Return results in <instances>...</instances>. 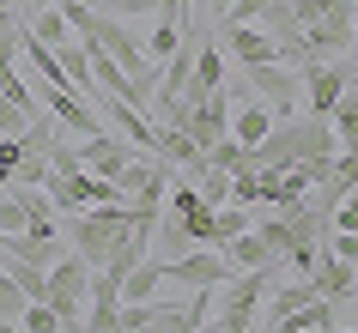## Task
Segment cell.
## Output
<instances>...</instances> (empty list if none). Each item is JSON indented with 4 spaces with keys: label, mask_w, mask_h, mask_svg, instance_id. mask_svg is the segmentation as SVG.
Here are the masks:
<instances>
[{
    "label": "cell",
    "mask_w": 358,
    "mask_h": 333,
    "mask_svg": "<svg viewBox=\"0 0 358 333\" xmlns=\"http://www.w3.org/2000/svg\"><path fill=\"white\" fill-rule=\"evenodd\" d=\"M164 279L170 285H189V291H225L231 260L219 255V249H189V255L164 260Z\"/></svg>",
    "instance_id": "4"
},
{
    "label": "cell",
    "mask_w": 358,
    "mask_h": 333,
    "mask_svg": "<svg viewBox=\"0 0 358 333\" xmlns=\"http://www.w3.org/2000/svg\"><path fill=\"white\" fill-rule=\"evenodd\" d=\"M243 91L255 97V103H267L273 121H285V115H298V103H303V73H292V67H280V61L243 67Z\"/></svg>",
    "instance_id": "3"
},
{
    "label": "cell",
    "mask_w": 358,
    "mask_h": 333,
    "mask_svg": "<svg viewBox=\"0 0 358 333\" xmlns=\"http://www.w3.org/2000/svg\"><path fill=\"white\" fill-rule=\"evenodd\" d=\"M352 13H358V0H340L334 13H322L316 24H303V43H310V55H340V49H346V43H352Z\"/></svg>",
    "instance_id": "7"
},
{
    "label": "cell",
    "mask_w": 358,
    "mask_h": 333,
    "mask_svg": "<svg viewBox=\"0 0 358 333\" xmlns=\"http://www.w3.org/2000/svg\"><path fill=\"white\" fill-rule=\"evenodd\" d=\"M110 19H140V13H158V0H103Z\"/></svg>",
    "instance_id": "30"
},
{
    "label": "cell",
    "mask_w": 358,
    "mask_h": 333,
    "mask_svg": "<svg viewBox=\"0 0 358 333\" xmlns=\"http://www.w3.org/2000/svg\"><path fill=\"white\" fill-rule=\"evenodd\" d=\"M158 285H164V260L146 255L128 279H122V303H152V297H158Z\"/></svg>",
    "instance_id": "16"
},
{
    "label": "cell",
    "mask_w": 358,
    "mask_h": 333,
    "mask_svg": "<svg viewBox=\"0 0 358 333\" xmlns=\"http://www.w3.org/2000/svg\"><path fill=\"white\" fill-rule=\"evenodd\" d=\"M152 158H158V164H170V170H189V176L207 164V151L194 146L182 128H158V146H152Z\"/></svg>",
    "instance_id": "13"
},
{
    "label": "cell",
    "mask_w": 358,
    "mask_h": 333,
    "mask_svg": "<svg viewBox=\"0 0 358 333\" xmlns=\"http://www.w3.org/2000/svg\"><path fill=\"white\" fill-rule=\"evenodd\" d=\"M176 49H182V31L158 19V24H152V37H146V61H152V67H164V61L176 55Z\"/></svg>",
    "instance_id": "22"
},
{
    "label": "cell",
    "mask_w": 358,
    "mask_h": 333,
    "mask_svg": "<svg viewBox=\"0 0 358 333\" xmlns=\"http://www.w3.org/2000/svg\"><path fill=\"white\" fill-rule=\"evenodd\" d=\"M231 206H262V176L255 170H237L231 176Z\"/></svg>",
    "instance_id": "27"
},
{
    "label": "cell",
    "mask_w": 358,
    "mask_h": 333,
    "mask_svg": "<svg viewBox=\"0 0 358 333\" xmlns=\"http://www.w3.org/2000/svg\"><path fill=\"white\" fill-rule=\"evenodd\" d=\"M19 327L24 333H67V327H61V315L49 309V303H24V309H19Z\"/></svg>",
    "instance_id": "24"
},
{
    "label": "cell",
    "mask_w": 358,
    "mask_h": 333,
    "mask_svg": "<svg viewBox=\"0 0 358 333\" xmlns=\"http://www.w3.org/2000/svg\"><path fill=\"white\" fill-rule=\"evenodd\" d=\"M225 85V49H213V24H207V37H194V79H189V91H219Z\"/></svg>",
    "instance_id": "12"
},
{
    "label": "cell",
    "mask_w": 358,
    "mask_h": 333,
    "mask_svg": "<svg viewBox=\"0 0 358 333\" xmlns=\"http://www.w3.org/2000/svg\"><path fill=\"white\" fill-rule=\"evenodd\" d=\"M346 85H352V67L346 61H316V67H303V103H310V115H328L346 97Z\"/></svg>",
    "instance_id": "6"
},
{
    "label": "cell",
    "mask_w": 358,
    "mask_h": 333,
    "mask_svg": "<svg viewBox=\"0 0 358 333\" xmlns=\"http://www.w3.org/2000/svg\"><path fill=\"white\" fill-rule=\"evenodd\" d=\"M24 31H31L37 43H49V49H61L73 24H67V13H61V6H43V13H31V19H24Z\"/></svg>",
    "instance_id": "19"
},
{
    "label": "cell",
    "mask_w": 358,
    "mask_h": 333,
    "mask_svg": "<svg viewBox=\"0 0 358 333\" xmlns=\"http://www.w3.org/2000/svg\"><path fill=\"white\" fill-rule=\"evenodd\" d=\"M213 31H219V49H231V55H237V67H267V61H280V43L267 37L262 24H213Z\"/></svg>",
    "instance_id": "5"
},
{
    "label": "cell",
    "mask_w": 358,
    "mask_h": 333,
    "mask_svg": "<svg viewBox=\"0 0 358 333\" xmlns=\"http://www.w3.org/2000/svg\"><path fill=\"white\" fill-rule=\"evenodd\" d=\"M6 182L13 188H43L49 182V158H19V164L6 170Z\"/></svg>",
    "instance_id": "25"
},
{
    "label": "cell",
    "mask_w": 358,
    "mask_h": 333,
    "mask_svg": "<svg viewBox=\"0 0 358 333\" xmlns=\"http://www.w3.org/2000/svg\"><path fill=\"white\" fill-rule=\"evenodd\" d=\"M0 267L19 279V291L31 297V303H43V297H49V267H31V260H0Z\"/></svg>",
    "instance_id": "21"
},
{
    "label": "cell",
    "mask_w": 358,
    "mask_h": 333,
    "mask_svg": "<svg viewBox=\"0 0 358 333\" xmlns=\"http://www.w3.org/2000/svg\"><path fill=\"white\" fill-rule=\"evenodd\" d=\"M61 219H67L73 255L97 273V267L115 255V242L134 230V200H103V206H85V212H61Z\"/></svg>",
    "instance_id": "1"
},
{
    "label": "cell",
    "mask_w": 358,
    "mask_h": 333,
    "mask_svg": "<svg viewBox=\"0 0 358 333\" xmlns=\"http://www.w3.org/2000/svg\"><path fill=\"white\" fill-rule=\"evenodd\" d=\"M207 164L231 170V176H237V170H255V164H249V146H237V140H231V133H225V140H219V146L207 151Z\"/></svg>",
    "instance_id": "23"
},
{
    "label": "cell",
    "mask_w": 358,
    "mask_h": 333,
    "mask_svg": "<svg viewBox=\"0 0 358 333\" xmlns=\"http://www.w3.org/2000/svg\"><path fill=\"white\" fill-rule=\"evenodd\" d=\"M85 291H92V267L73 255V249H61V260L49 267V309L61 315V327L67 333H85Z\"/></svg>",
    "instance_id": "2"
},
{
    "label": "cell",
    "mask_w": 358,
    "mask_h": 333,
    "mask_svg": "<svg viewBox=\"0 0 358 333\" xmlns=\"http://www.w3.org/2000/svg\"><path fill=\"white\" fill-rule=\"evenodd\" d=\"M24 303H31V297L19 291V279L0 267V321H19V309H24Z\"/></svg>",
    "instance_id": "26"
},
{
    "label": "cell",
    "mask_w": 358,
    "mask_h": 333,
    "mask_svg": "<svg viewBox=\"0 0 358 333\" xmlns=\"http://www.w3.org/2000/svg\"><path fill=\"white\" fill-rule=\"evenodd\" d=\"M328 128H334L340 151H358V79L346 85V97H340L334 110H328Z\"/></svg>",
    "instance_id": "17"
},
{
    "label": "cell",
    "mask_w": 358,
    "mask_h": 333,
    "mask_svg": "<svg viewBox=\"0 0 358 333\" xmlns=\"http://www.w3.org/2000/svg\"><path fill=\"white\" fill-rule=\"evenodd\" d=\"M24 128H31V115H24L13 97H0V140H19Z\"/></svg>",
    "instance_id": "28"
},
{
    "label": "cell",
    "mask_w": 358,
    "mask_h": 333,
    "mask_svg": "<svg viewBox=\"0 0 358 333\" xmlns=\"http://www.w3.org/2000/svg\"><path fill=\"white\" fill-rule=\"evenodd\" d=\"M0 230H6V237H19V230H24V200H19V194H0Z\"/></svg>",
    "instance_id": "29"
},
{
    "label": "cell",
    "mask_w": 358,
    "mask_h": 333,
    "mask_svg": "<svg viewBox=\"0 0 358 333\" xmlns=\"http://www.w3.org/2000/svg\"><path fill=\"white\" fill-rule=\"evenodd\" d=\"M249 224H255V206H219V212H213V242L207 249H225L231 237H243Z\"/></svg>",
    "instance_id": "18"
},
{
    "label": "cell",
    "mask_w": 358,
    "mask_h": 333,
    "mask_svg": "<svg viewBox=\"0 0 358 333\" xmlns=\"http://www.w3.org/2000/svg\"><path fill=\"white\" fill-rule=\"evenodd\" d=\"M219 255H225L231 267H237V273H249V267H273V260H280V255H273V249H267L262 237H255V224H249L243 237H231L225 249H219Z\"/></svg>",
    "instance_id": "15"
},
{
    "label": "cell",
    "mask_w": 358,
    "mask_h": 333,
    "mask_svg": "<svg viewBox=\"0 0 358 333\" xmlns=\"http://www.w3.org/2000/svg\"><path fill=\"white\" fill-rule=\"evenodd\" d=\"M267 133H273V110H267V103H255V97L231 103V140H237V146H262Z\"/></svg>",
    "instance_id": "11"
},
{
    "label": "cell",
    "mask_w": 358,
    "mask_h": 333,
    "mask_svg": "<svg viewBox=\"0 0 358 333\" xmlns=\"http://www.w3.org/2000/svg\"><path fill=\"white\" fill-rule=\"evenodd\" d=\"M303 279H310V291L328 297V303H346V297H358V267H352V260H334L328 249L316 255V267H310Z\"/></svg>",
    "instance_id": "8"
},
{
    "label": "cell",
    "mask_w": 358,
    "mask_h": 333,
    "mask_svg": "<svg viewBox=\"0 0 358 333\" xmlns=\"http://www.w3.org/2000/svg\"><path fill=\"white\" fill-rule=\"evenodd\" d=\"M0 249H6V230H0Z\"/></svg>",
    "instance_id": "39"
},
{
    "label": "cell",
    "mask_w": 358,
    "mask_h": 333,
    "mask_svg": "<svg viewBox=\"0 0 358 333\" xmlns=\"http://www.w3.org/2000/svg\"><path fill=\"white\" fill-rule=\"evenodd\" d=\"M201 333H255V327H249V315H219V321L201 327Z\"/></svg>",
    "instance_id": "32"
},
{
    "label": "cell",
    "mask_w": 358,
    "mask_h": 333,
    "mask_svg": "<svg viewBox=\"0 0 358 333\" xmlns=\"http://www.w3.org/2000/svg\"><path fill=\"white\" fill-rule=\"evenodd\" d=\"M19 6H13V0H0V37H13V31H19Z\"/></svg>",
    "instance_id": "33"
},
{
    "label": "cell",
    "mask_w": 358,
    "mask_h": 333,
    "mask_svg": "<svg viewBox=\"0 0 358 333\" xmlns=\"http://www.w3.org/2000/svg\"><path fill=\"white\" fill-rule=\"evenodd\" d=\"M346 49H352V55H358V24H352V43H346Z\"/></svg>",
    "instance_id": "37"
},
{
    "label": "cell",
    "mask_w": 358,
    "mask_h": 333,
    "mask_svg": "<svg viewBox=\"0 0 358 333\" xmlns=\"http://www.w3.org/2000/svg\"><path fill=\"white\" fill-rule=\"evenodd\" d=\"M322 333H358V327H322Z\"/></svg>",
    "instance_id": "38"
},
{
    "label": "cell",
    "mask_w": 358,
    "mask_h": 333,
    "mask_svg": "<svg viewBox=\"0 0 358 333\" xmlns=\"http://www.w3.org/2000/svg\"><path fill=\"white\" fill-rule=\"evenodd\" d=\"M0 333H24V327H19V321H0Z\"/></svg>",
    "instance_id": "36"
},
{
    "label": "cell",
    "mask_w": 358,
    "mask_h": 333,
    "mask_svg": "<svg viewBox=\"0 0 358 333\" xmlns=\"http://www.w3.org/2000/svg\"><path fill=\"white\" fill-rule=\"evenodd\" d=\"M49 115H55L61 133H79V140H92V133H110L103 128V115L92 103H79V91H49Z\"/></svg>",
    "instance_id": "10"
},
{
    "label": "cell",
    "mask_w": 358,
    "mask_h": 333,
    "mask_svg": "<svg viewBox=\"0 0 358 333\" xmlns=\"http://www.w3.org/2000/svg\"><path fill=\"white\" fill-rule=\"evenodd\" d=\"M6 79H19V31L0 37V85H6Z\"/></svg>",
    "instance_id": "31"
},
{
    "label": "cell",
    "mask_w": 358,
    "mask_h": 333,
    "mask_svg": "<svg viewBox=\"0 0 358 333\" xmlns=\"http://www.w3.org/2000/svg\"><path fill=\"white\" fill-rule=\"evenodd\" d=\"M19 6H31V13H43V6H61V0H19Z\"/></svg>",
    "instance_id": "35"
},
{
    "label": "cell",
    "mask_w": 358,
    "mask_h": 333,
    "mask_svg": "<svg viewBox=\"0 0 358 333\" xmlns=\"http://www.w3.org/2000/svg\"><path fill=\"white\" fill-rule=\"evenodd\" d=\"M207 13H213V24H219V19L231 13V0H207Z\"/></svg>",
    "instance_id": "34"
},
{
    "label": "cell",
    "mask_w": 358,
    "mask_h": 333,
    "mask_svg": "<svg viewBox=\"0 0 358 333\" xmlns=\"http://www.w3.org/2000/svg\"><path fill=\"white\" fill-rule=\"evenodd\" d=\"M134 158V146L128 140H115V133H92L85 146H79V170L85 176H103V182H115V170Z\"/></svg>",
    "instance_id": "9"
},
{
    "label": "cell",
    "mask_w": 358,
    "mask_h": 333,
    "mask_svg": "<svg viewBox=\"0 0 358 333\" xmlns=\"http://www.w3.org/2000/svg\"><path fill=\"white\" fill-rule=\"evenodd\" d=\"M61 249H67L61 237H37V230H19V237H6L0 260H31V267H55V260H61Z\"/></svg>",
    "instance_id": "14"
},
{
    "label": "cell",
    "mask_w": 358,
    "mask_h": 333,
    "mask_svg": "<svg viewBox=\"0 0 358 333\" xmlns=\"http://www.w3.org/2000/svg\"><path fill=\"white\" fill-rule=\"evenodd\" d=\"M152 237H158V260H176V255H189V249H194L189 224L170 219V212H164V224H152Z\"/></svg>",
    "instance_id": "20"
}]
</instances>
